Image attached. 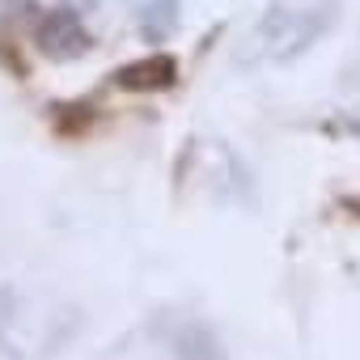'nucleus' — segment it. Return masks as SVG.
Wrapping results in <instances>:
<instances>
[{"label":"nucleus","mask_w":360,"mask_h":360,"mask_svg":"<svg viewBox=\"0 0 360 360\" xmlns=\"http://www.w3.org/2000/svg\"><path fill=\"white\" fill-rule=\"evenodd\" d=\"M335 13L339 0H276L250 30L246 51L267 64H288L335 26Z\"/></svg>","instance_id":"obj_1"},{"label":"nucleus","mask_w":360,"mask_h":360,"mask_svg":"<svg viewBox=\"0 0 360 360\" xmlns=\"http://www.w3.org/2000/svg\"><path fill=\"white\" fill-rule=\"evenodd\" d=\"M34 47L47 56V60H81L89 47H94V34L85 30V18L77 9H51L34 22Z\"/></svg>","instance_id":"obj_2"},{"label":"nucleus","mask_w":360,"mask_h":360,"mask_svg":"<svg viewBox=\"0 0 360 360\" xmlns=\"http://www.w3.org/2000/svg\"><path fill=\"white\" fill-rule=\"evenodd\" d=\"M110 85L127 89V94H161V89H174V85H178V60L165 56V51L140 56V60L115 68Z\"/></svg>","instance_id":"obj_3"},{"label":"nucleus","mask_w":360,"mask_h":360,"mask_svg":"<svg viewBox=\"0 0 360 360\" xmlns=\"http://www.w3.org/2000/svg\"><path fill=\"white\" fill-rule=\"evenodd\" d=\"M174 360H225V343L208 322H183L169 339Z\"/></svg>","instance_id":"obj_4"},{"label":"nucleus","mask_w":360,"mask_h":360,"mask_svg":"<svg viewBox=\"0 0 360 360\" xmlns=\"http://www.w3.org/2000/svg\"><path fill=\"white\" fill-rule=\"evenodd\" d=\"M178 18H183V0H144V9H140V39L161 47L178 30Z\"/></svg>","instance_id":"obj_5"},{"label":"nucleus","mask_w":360,"mask_h":360,"mask_svg":"<svg viewBox=\"0 0 360 360\" xmlns=\"http://www.w3.org/2000/svg\"><path fill=\"white\" fill-rule=\"evenodd\" d=\"M13 314H18V292H13L9 284H0V339H5V330H9V322H13Z\"/></svg>","instance_id":"obj_6"},{"label":"nucleus","mask_w":360,"mask_h":360,"mask_svg":"<svg viewBox=\"0 0 360 360\" xmlns=\"http://www.w3.org/2000/svg\"><path fill=\"white\" fill-rule=\"evenodd\" d=\"M0 360H22V352H13L5 339H0Z\"/></svg>","instance_id":"obj_7"},{"label":"nucleus","mask_w":360,"mask_h":360,"mask_svg":"<svg viewBox=\"0 0 360 360\" xmlns=\"http://www.w3.org/2000/svg\"><path fill=\"white\" fill-rule=\"evenodd\" d=\"M347 131H356V136H360V119H356V123H347Z\"/></svg>","instance_id":"obj_8"}]
</instances>
